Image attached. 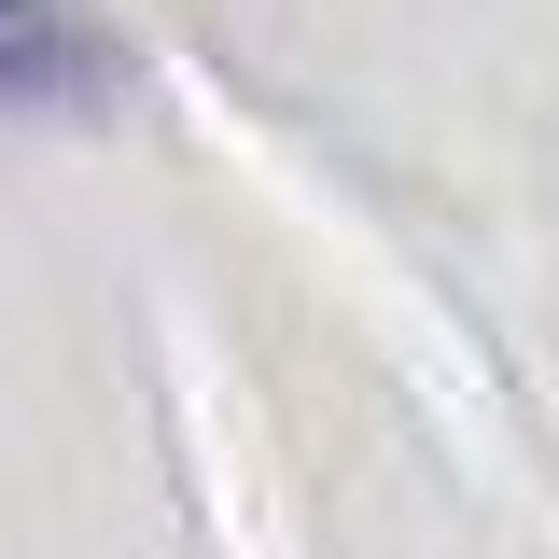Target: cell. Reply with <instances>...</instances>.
I'll list each match as a JSON object with an SVG mask.
<instances>
[{
	"label": "cell",
	"mask_w": 559,
	"mask_h": 559,
	"mask_svg": "<svg viewBox=\"0 0 559 559\" xmlns=\"http://www.w3.org/2000/svg\"><path fill=\"white\" fill-rule=\"evenodd\" d=\"M112 84V43L70 14V0H0V112L28 98H98Z\"/></svg>",
	"instance_id": "1"
}]
</instances>
